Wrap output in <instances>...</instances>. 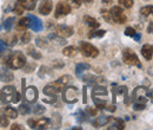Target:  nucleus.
<instances>
[{
    "label": "nucleus",
    "instance_id": "1",
    "mask_svg": "<svg viewBox=\"0 0 153 130\" xmlns=\"http://www.w3.org/2000/svg\"><path fill=\"white\" fill-rule=\"evenodd\" d=\"M26 64V57L21 51H16L11 53V57L7 62V66L12 70H19L22 69Z\"/></svg>",
    "mask_w": 153,
    "mask_h": 130
},
{
    "label": "nucleus",
    "instance_id": "2",
    "mask_svg": "<svg viewBox=\"0 0 153 130\" xmlns=\"http://www.w3.org/2000/svg\"><path fill=\"white\" fill-rule=\"evenodd\" d=\"M78 98H79V89L76 86H67L62 91V99L68 104L76 103Z\"/></svg>",
    "mask_w": 153,
    "mask_h": 130
},
{
    "label": "nucleus",
    "instance_id": "3",
    "mask_svg": "<svg viewBox=\"0 0 153 130\" xmlns=\"http://www.w3.org/2000/svg\"><path fill=\"white\" fill-rule=\"evenodd\" d=\"M79 49H80L81 55L87 57V58H96L99 55V50L94 45H92V44H90L87 41H80Z\"/></svg>",
    "mask_w": 153,
    "mask_h": 130
},
{
    "label": "nucleus",
    "instance_id": "4",
    "mask_svg": "<svg viewBox=\"0 0 153 130\" xmlns=\"http://www.w3.org/2000/svg\"><path fill=\"white\" fill-rule=\"evenodd\" d=\"M123 60L127 65L141 68V63L139 62V58L135 55V52H134L133 50H131V49H125L123 51Z\"/></svg>",
    "mask_w": 153,
    "mask_h": 130
},
{
    "label": "nucleus",
    "instance_id": "5",
    "mask_svg": "<svg viewBox=\"0 0 153 130\" xmlns=\"http://www.w3.org/2000/svg\"><path fill=\"white\" fill-rule=\"evenodd\" d=\"M149 96L150 92L145 86H138L135 88L133 91V99L135 101V103H143L145 104L149 101Z\"/></svg>",
    "mask_w": 153,
    "mask_h": 130
},
{
    "label": "nucleus",
    "instance_id": "6",
    "mask_svg": "<svg viewBox=\"0 0 153 130\" xmlns=\"http://www.w3.org/2000/svg\"><path fill=\"white\" fill-rule=\"evenodd\" d=\"M71 10H72V7H71L70 4L65 2V1H59V2L57 4V7H56L54 17H56L57 19L62 18V17L70 14V13H71Z\"/></svg>",
    "mask_w": 153,
    "mask_h": 130
},
{
    "label": "nucleus",
    "instance_id": "7",
    "mask_svg": "<svg viewBox=\"0 0 153 130\" xmlns=\"http://www.w3.org/2000/svg\"><path fill=\"white\" fill-rule=\"evenodd\" d=\"M110 12H111V16H112V19L114 23H117V24H125L126 23V20H127L126 14L124 13V11L119 6H113Z\"/></svg>",
    "mask_w": 153,
    "mask_h": 130
},
{
    "label": "nucleus",
    "instance_id": "8",
    "mask_svg": "<svg viewBox=\"0 0 153 130\" xmlns=\"http://www.w3.org/2000/svg\"><path fill=\"white\" fill-rule=\"evenodd\" d=\"M16 93H17V91H16V89L13 86H5V88H2L0 96H1L2 102L10 103V102H12V99H13Z\"/></svg>",
    "mask_w": 153,
    "mask_h": 130
},
{
    "label": "nucleus",
    "instance_id": "9",
    "mask_svg": "<svg viewBox=\"0 0 153 130\" xmlns=\"http://www.w3.org/2000/svg\"><path fill=\"white\" fill-rule=\"evenodd\" d=\"M56 33L58 36L62 38H68V37H72L74 31L71 26H67V25H58L56 27Z\"/></svg>",
    "mask_w": 153,
    "mask_h": 130
},
{
    "label": "nucleus",
    "instance_id": "10",
    "mask_svg": "<svg viewBox=\"0 0 153 130\" xmlns=\"http://www.w3.org/2000/svg\"><path fill=\"white\" fill-rule=\"evenodd\" d=\"M61 90L62 89L60 86H58L57 83L53 82V83H51V84H48L44 88V93L46 96H50V97H57L58 95L61 92Z\"/></svg>",
    "mask_w": 153,
    "mask_h": 130
},
{
    "label": "nucleus",
    "instance_id": "11",
    "mask_svg": "<svg viewBox=\"0 0 153 130\" xmlns=\"http://www.w3.org/2000/svg\"><path fill=\"white\" fill-rule=\"evenodd\" d=\"M24 96L28 103H34L38 99V90L36 86H28L25 89Z\"/></svg>",
    "mask_w": 153,
    "mask_h": 130
},
{
    "label": "nucleus",
    "instance_id": "12",
    "mask_svg": "<svg viewBox=\"0 0 153 130\" xmlns=\"http://www.w3.org/2000/svg\"><path fill=\"white\" fill-rule=\"evenodd\" d=\"M52 8H53L52 0H42L39 6V13L42 16H48L52 12Z\"/></svg>",
    "mask_w": 153,
    "mask_h": 130
},
{
    "label": "nucleus",
    "instance_id": "13",
    "mask_svg": "<svg viewBox=\"0 0 153 130\" xmlns=\"http://www.w3.org/2000/svg\"><path fill=\"white\" fill-rule=\"evenodd\" d=\"M0 80L5 82V83H10V82L13 80V74L8 69V66L7 68H2L0 70Z\"/></svg>",
    "mask_w": 153,
    "mask_h": 130
},
{
    "label": "nucleus",
    "instance_id": "14",
    "mask_svg": "<svg viewBox=\"0 0 153 130\" xmlns=\"http://www.w3.org/2000/svg\"><path fill=\"white\" fill-rule=\"evenodd\" d=\"M28 18H30V27H31L33 31L39 32V31L42 30V23H41L40 19L37 18V17H33V16H30Z\"/></svg>",
    "mask_w": 153,
    "mask_h": 130
},
{
    "label": "nucleus",
    "instance_id": "15",
    "mask_svg": "<svg viewBox=\"0 0 153 130\" xmlns=\"http://www.w3.org/2000/svg\"><path fill=\"white\" fill-rule=\"evenodd\" d=\"M141 55L146 60H150L153 57V45L151 44H145L141 47Z\"/></svg>",
    "mask_w": 153,
    "mask_h": 130
},
{
    "label": "nucleus",
    "instance_id": "16",
    "mask_svg": "<svg viewBox=\"0 0 153 130\" xmlns=\"http://www.w3.org/2000/svg\"><path fill=\"white\" fill-rule=\"evenodd\" d=\"M30 27V18L28 17H25V18H21L19 20V23L17 24V30L20 31V32H24L26 31V29Z\"/></svg>",
    "mask_w": 153,
    "mask_h": 130
},
{
    "label": "nucleus",
    "instance_id": "17",
    "mask_svg": "<svg viewBox=\"0 0 153 130\" xmlns=\"http://www.w3.org/2000/svg\"><path fill=\"white\" fill-rule=\"evenodd\" d=\"M72 82V77L71 76H68V74H65V76H61L58 80H56V83H57L58 86H60L61 89L64 88V86H66V85H68L70 83Z\"/></svg>",
    "mask_w": 153,
    "mask_h": 130
},
{
    "label": "nucleus",
    "instance_id": "18",
    "mask_svg": "<svg viewBox=\"0 0 153 130\" xmlns=\"http://www.w3.org/2000/svg\"><path fill=\"white\" fill-rule=\"evenodd\" d=\"M4 115H5L6 117H8V118L16 119V118L18 117L19 112H18L17 109H14V108H12V107H6V108L4 109Z\"/></svg>",
    "mask_w": 153,
    "mask_h": 130
},
{
    "label": "nucleus",
    "instance_id": "19",
    "mask_svg": "<svg viewBox=\"0 0 153 130\" xmlns=\"http://www.w3.org/2000/svg\"><path fill=\"white\" fill-rule=\"evenodd\" d=\"M111 119H112L111 117H107V116H100V117L97 118V121L93 122V125H94V128H100V127L107 124Z\"/></svg>",
    "mask_w": 153,
    "mask_h": 130
},
{
    "label": "nucleus",
    "instance_id": "20",
    "mask_svg": "<svg viewBox=\"0 0 153 130\" xmlns=\"http://www.w3.org/2000/svg\"><path fill=\"white\" fill-rule=\"evenodd\" d=\"M36 2H37V0H22L19 4L24 7V10L33 11L34 7H36Z\"/></svg>",
    "mask_w": 153,
    "mask_h": 130
},
{
    "label": "nucleus",
    "instance_id": "21",
    "mask_svg": "<svg viewBox=\"0 0 153 130\" xmlns=\"http://www.w3.org/2000/svg\"><path fill=\"white\" fill-rule=\"evenodd\" d=\"M84 21H85L91 29H98L99 25H100L97 19H94L93 17H90V16H85V17H84Z\"/></svg>",
    "mask_w": 153,
    "mask_h": 130
},
{
    "label": "nucleus",
    "instance_id": "22",
    "mask_svg": "<svg viewBox=\"0 0 153 130\" xmlns=\"http://www.w3.org/2000/svg\"><path fill=\"white\" fill-rule=\"evenodd\" d=\"M51 123V119L50 118H46V117H41L37 121V129H46Z\"/></svg>",
    "mask_w": 153,
    "mask_h": 130
},
{
    "label": "nucleus",
    "instance_id": "23",
    "mask_svg": "<svg viewBox=\"0 0 153 130\" xmlns=\"http://www.w3.org/2000/svg\"><path fill=\"white\" fill-rule=\"evenodd\" d=\"M48 39H51L54 44H57V45H65L67 41L65 40V38L60 37V36H58L57 33L54 35V33H51L50 36H48Z\"/></svg>",
    "mask_w": 153,
    "mask_h": 130
},
{
    "label": "nucleus",
    "instance_id": "24",
    "mask_svg": "<svg viewBox=\"0 0 153 130\" xmlns=\"http://www.w3.org/2000/svg\"><path fill=\"white\" fill-rule=\"evenodd\" d=\"M107 90L104 86H94L92 90V97H98V96H107Z\"/></svg>",
    "mask_w": 153,
    "mask_h": 130
},
{
    "label": "nucleus",
    "instance_id": "25",
    "mask_svg": "<svg viewBox=\"0 0 153 130\" xmlns=\"http://www.w3.org/2000/svg\"><path fill=\"white\" fill-rule=\"evenodd\" d=\"M140 14L146 18H152L153 20V6H145L140 8Z\"/></svg>",
    "mask_w": 153,
    "mask_h": 130
},
{
    "label": "nucleus",
    "instance_id": "26",
    "mask_svg": "<svg viewBox=\"0 0 153 130\" xmlns=\"http://www.w3.org/2000/svg\"><path fill=\"white\" fill-rule=\"evenodd\" d=\"M90 64L88 63H80V64H78L76 66V74L78 77H80L81 74L85 71V70H90Z\"/></svg>",
    "mask_w": 153,
    "mask_h": 130
},
{
    "label": "nucleus",
    "instance_id": "27",
    "mask_svg": "<svg viewBox=\"0 0 153 130\" xmlns=\"http://www.w3.org/2000/svg\"><path fill=\"white\" fill-rule=\"evenodd\" d=\"M78 53V50L74 46H67L62 50V55L66 57H74Z\"/></svg>",
    "mask_w": 153,
    "mask_h": 130
},
{
    "label": "nucleus",
    "instance_id": "28",
    "mask_svg": "<svg viewBox=\"0 0 153 130\" xmlns=\"http://www.w3.org/2000/svg\"><path fill=\"white\" fill-rule=\"evenodd\" d=\"M27 53L32 57L33 59H36V60H38V59H40V58H41V53H40L39 51H37V49H34L33 46H30V47H28Z\"/></svg>",
    "mask_w": 153,
    "mask_h": 130
},
{
    "label": "nucleus",
    "instance_id": "29",
    "mask_svg": "<svg viewBox=\"0 0 153 130\" xmlns=\"http://www.w3.org/2000/svg\"><path fill=\"white\" fill-rule=\"evenodd\" d=\"M100 13H101V17L104 18L105 21H107V23H110V24L113 23V19H112V16H111V12H110V11H107V10H101Z\"/></svg>",
    "mask_w": 153,
    "mask_h": 130
},
{
    "label": "nucleus",
    "instance_id": "30",
    "mask_svg": "<svg viewBox=\"0 0 153 130\" xmlns=\"http://www.w3.org/2000/svg\"><path fill=\"white\" fill-rule=\"evenodd\" d=\"M125 128V123H124V121L123 119H120V118H118V119H115L114 121V124L112 125V127H110L108 129H124Z\"/></svg>",
    "mask_w": 153,
    "mask_h": 130
},
{
    "label": "nucleus",
    "instance_id": "31",
    "mask_svg": "<svg viewBox=\"0 0 153 130\" xmlns=\"http://www.w3.org/2000/svg\"><path fill=\"white\" fill-rule=\"evenodd\" d=\"M13 23H14V18H13V17L7 18L5 20V23H4V29H5L6 31H10V30L12 29V26H13Z\"/></svg>",
    "mask_w": 153,
    "mask_h": 130
},
{
    "label": "nucleus",
    "instance_id": "32",
    "mask_svg": "<svg viewBox=\"0 0 153 130\" xmlns=\"http://www.w3.org/2000/svg\"><path fill=\"white\" fill-rule=\"evenodd\" d=\"M20 40H21L22 44H27L31 40V33L27 32V31H24L22 35H21V37H20Z\"/></svg>",
    "mask_w": 153,
    "mask_h": 130
},
{
    "label": "nucleus",
    "instance_id": "33",
    "mask_svg": "<svg viewBox=\"0 0 153 130\" xmlns=\"http://www.w3.org/2000/svg\"><path fill=\"white\" fill-rule=\"evenodd\" d=\"M106 31L105 30H99V31H91V33H88V38H93V37H102L105 36Z\"/></svg>",
    "mask_w": 153,
    "mask_h": 130
},
{
    "label": "nucleus",
    "instance_id": "34",
    "mask_svg": "<svg viewBox=\"0 0 153 130\" xmlns=\"http://www.w3.org/2000/svg\"><path fill=\"white\" fill-rule=\"evenodd\" d=\"M30 111H31V109L27 104H20L19 105L18 112H20L21 115H27V113H30Z\"/></svg>",
    "mask_w": 153,
    "mask_h": 130
},
{
    "label": "nucleus",
    "instance_id": "35",
    "mask_svg": "<svg viewBox=\"0 0 153 130\" xmlns=\"http://www.w3.org/2000/svg\"><path fill=\"white\" fill-rule=\"evenodd\" d=\"M36 44H37V46L40 47V49H45L47 46V40L45 38H37L36 39Z\"/></svg>",
    "mask_w": 153,
    "mask_h": 130
},
{
    "label": "nucleus",
    "instance_id": "36",
    "mask_svg": "<svg viewBox=\"0 0 153 130\" xmlns=\"http://www.w3.org/2000/svg\"><path fill=\"white\" fill-rule=\"evenodd\" d=\"M32 111H33V113L34 115H42L44 112L46 111V109L42 107V105H40V104H37L33 109H32Z\"/></svg>",
    "mask_w": 153,
    "mask_h": 130
},
{
    "label": "nucleus",
    "instance_id": "37",
    "mask_svg": "<svg viewBox=\"0 0 153 130\" xmlns=\"http://www.w3.org/2000/svg\"><path fill=\"white\" fill-rule=\"evenodd\" d=\"M36 66H37V65H36V63H31V64H28V65H27V63H26V64H25V66H24L22 69H24V71H25V72L30 74V72H32V71L36 69Z\"/></svg>",
    "mask_w": 153,
    "mask_h": 130
},
{
    "label": "nucleus",
    "instance_id": "38",
    "mask_svg": "<svg viewBox=\"0 0 153 130\" xmlns=\"http://www.w3.org/2000/svg\"><path fill=\"white\" fill-rule=\"evenodd\" d=\"M119 4L125 8H131L133 6V0H119Z\"/></svg>",
    "mask_w": 153,
    "mask_h": 130
},
{
    "label": "nucleus",
    "instance_id": "39",
    "mask_svg": "<svg viewBox=\"0 0 153 130\" xmlns=\"http://www.w3.org/2000/svg\"><path fill=\"white\" fill-rule=\"evenodd\" d=\"M119 93H123L125 96V104H128V96H127V88L126 86H121L119 88Z\"/></svg>",
    "mask_w": 153,
    "mask_h": 130
},
{
    "label": "nucleus",
    "instance_id": "40",
    "mask_svg": "<svg viewBox=\"0 0 153 130\" xmlns=\"http://www.w3.org/2000/svg\"><path fill=\"white\" fill-rule=\"evenodd\" d=\"M8 125V117L0 116V128H6Z\"/></svg>",
    "mask_w": 153,
    "mask_h": 130
},
{
    "label": "nucleus",
    "instance_id": "41",
    "mask_svg": "<svg viewBox=\"0 0 153 130\" xmlns=\"http://www.w3.org/2000/svg\"><path fill=\"white\" fill-rule=\"evenodd\" d=\"M64 65H65V63L64 62H61V60H54L53 63H52V66L54 68V69H61V68H64Z\"/></svg>",
    "mask_w": 153,
    "mask_h": 130
},
{
    "label": "nucleus",
    "instance_id": "42",
    "mask_svg": "<svg viewBox=\"0 0 153 130\" xmlns=\"http://www.w3.org/2000/svg\"><path fill=\"white\" fill-rule=\"evenodd\" d=\"M47 74H50V71H48V69L46 68V66H41L40 68V71H39V77L40 78H42V77H45Z\"/></svg>",
    "mask_w": 153,
    "mask_h": 130
},
{
    "label": "nucleus",
    "instance_id": "43",
    "mask_svg": "<svg viewBox=\"0 0 153 130\" xmlns=\"http://www.w3.org/2000/svg\"><path fill=\"white\" fill-rule=\"evenodd\" d=\"M13 10H14V12H16L17 14H22V13H24V7L20 5L19 2H18V4H16V6H14V8H13Z\"/></svg>",
    "mask_w": 153,
    "mask_h": 130
},
{
    "label": "nucleus",
    "instance_id": "44",
    "mask_svg": "<svg viewBox=\"0 0 153 130\" xmlns=\"http://www.w3.org/2000/svg\"><path fill=\"white\" fill-rule=\"evenodd\" d=\"M135 33H137V32L134 31L133 27H126V30H125V35L128 36V37H133Z\"/></svg>",
    "mask_w": 153,
    "mask_h": 130
},
{
    "label": "nucleus",
    "instance_id": "45",
    "mask_svg": "<svg viewBox=\"0 0 153 130\" xmlns=\"http://www.w3.org/2000/svg\"><path fill=\"white\" fill-rule=\"evenodd\" d=\"M133 109L135 110V111H140V110H144V109H145V104H143V103H134Z\"/></svg>",
    "mask_w": 153,
    "mask_h": 130
},
{
    "label": "nucleus",
    "instance_id": "46",
    "mask_svg": "<svg viewBox=\"0 0 153 130\" xmlns=\"http://www.w3.org/2000/svg\"><path fill=\"white\" fill-rule=\"evenodd\" d=\"M27 124L30 125V128H31V129H37V121H36V119L30 118V119L27 121Z\"/></svg>",
    "mask_w": 153,
    "mask_h": 130
},
{
    "label": "nucleus",
    "instance_id": "47",
    "mask_svg": "<svg viewBox=\"0 0 153 130\" xmlns=\"http://www.w3.org/2000/svg\"><path fill=\"white\" fill-rule=\"evenodd\" d=\"M6 51V45H5V41H1L0 40V56Z\"/></svg>",
    "mask_w": 153,
    "mask_h": 130
},
{
    "label": "nucleus",
    "instance_id": "48",
    "mask_svg": "<svg viewBox=\"0 0 153 130\" xmlns=\"http://www.w3.org/2000/svg\"><path fill=\"white\" fill-rule=\"evenodd\" d=\"M11 129L12 130H22V125L21 124H18V123H14V124H12L11 125Z\"/></svg>",
    "mask_w": 153,
    "mask_h": 130
},
{
    "label": "nucleus",
    "instance_id": "49",
    "mask_svg": "<svg viewBox=\"0 0 153 130\" xmlns=\"http://www.w3.org/2000/svg\"><path fill=\"white\" fill-rule=\"evenodd\" d=\"M87 113H88L90 116H96L97 109H93V108H87Z\"/></svg>",
    "mask_w": 153,
    "mask_h": 130
},
{
    "label": "nucleus",
    "instance_id": "50",
    "mask_svg": "<svg viewBox=\"0 0 153 130\" xmlns=\"http://www.w3.org/2000/svg\"><path fill=\"white\" fill-rule=\"evenodd\" d=\"M19 101H20V95L17 92L16 95H14V97H13L12 102H13V103H19Z\"/></svg>",
    "mask_w": 153,
    "mask_h": 130
},
{
    "label": "nucleus",
    "instance_id": "51",
    "mask_svg": "<svg viewBox=\"0 0 153 130\" xmlns=\"http://www.w3.org/2000/svg\"><path fill=\"white\" fill-rule=\"evenodd\" d=\"M68 1H70L71 4H73L76 7H79V6L81 5V1H80V0H68Z\"/></svg>",
    "mask_w": 153,
    "mask_h": 130
},
{
    "label": "nucleus",
    "instance_id": "52",
    "mask_svg": "<svg viewBox=\"0 0 153 130\" xmlns=\"http://www.w3.org/2000/svg\"><path fill=\"white\" fill-rule=\"evenodd\" d=\"M147 31H149V33L153 35V20L150 23V25H149V27H147Z\"/></svg>",
    "mask_w": 153,
    "mask_h": 130
},
{
    "label": "nucleus",
    "instance_id": "53",
    "mask_svg": "<svg viewBox=\"0 0 153 130\" xmlns=\"http://www.w3.org/2000/svg\"><path fill=\"white\" fill-rule=\"evenodd\" d=\"M133 38L135 39V41H140V39H141V35L140 33H135L133 36Z\"/></svg>",
    "mask_w": 153,
    "mask_h": 130
},
{
    "label": "nucleus",
    "instance_id": "54",
    "mask_svg": "<svg viewBox=\"0 0 153 130\" xmlns=\"http://www.w3.org/2000/svg\"><path fill=\"white\" fill-rule=\"evenodd\" d=\"M82 95H84L82 102H84V103H86V102H87V97H86V88H84V92H82Z\"/></svg>",
    "mask_w": 153,
    "mask_h": 130
},
{
    "label": "nucleus",
    "instance_id": "55",
    "mask_svg": "<svg viewBox=\"0 0 153 130\" xmlns=\"http://www.w3.org/2000/svg\"><path fill=\"white\" fill-rule=\"evenodd\" d=\"M106 109H107L108 111H112V112L115 111V107H114V105H110V107H107Z\"/></svg>",
    "mask_w": 153,
    "mask_h": 130
},
{
    "label": "nucleus",
    "instance_id": "56",
    "mask_svg": "<svg viewBox=\"0 0 153 130\" xmlns=\"http://www.w3.org/2000/svg\"><path fill=\"white\" fill-rule=\"evenodd\" d=\"M81 2H86V4H91V2H93V0H80Z\"/></svg>",
    "mask_w": 153,
    "mask_h": 130
},
{
    "label": "nucleus",
    "instance_id": "57",
    "mask_svg": "<svg viewBox=\"0 0 153 130\" xmlns=\"http://www.w3.org/2000/svg\"><path fill=\"white\" fill-rule=\"evenodd\" d=\"M112 1H113V0H102V2H104V4H111Z\"/></svg>",
    "mask_w": 153,
    "mask_h": 130
},
{
    "label": "nucleus",
    "instance_id": "58",
    "mask_svg": "<svg viewBox=\"0 0 153 130\" xmlns=\"http://www.w3.org/2000/svg\"><path fill=\"white\" fill-rule=\"evenodd\" d=\"M21 1H22V0H18V2H21Z\"/></svg>",
    "mask_w": 153,
    "mask_h": 130
},
{
    "label": "nucleus",
    "instance_id": "59",
    "mask_svg": "<svg viewBox=\"0 0 153 130\" xmlns=\"http://www.w3.org/2000/svg\"><path fill=\"white\" fill-rule=\"evenodd\" d=\"M152 96H153V92H152Z\"/></svg>",
    "mask_w": 153,
    "mask_h": 130
}]
</instances>
